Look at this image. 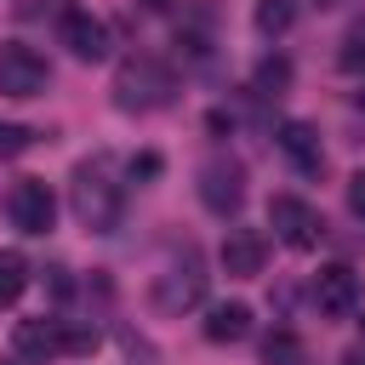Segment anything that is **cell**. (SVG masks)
Listing matches in <instances>:
<instances>
[{"mask_svg":"<svg viewBox=\"0 0 365 365\" xmlns=\"http://www.w3.org/2000/svg\"><path fill=\"white\" fill-rule=\"evenodd\" d=\"M68 205H74L80 228H91V234H114V228H120L125 188L114 182V154H91V160L74 165V177H68Z\"/></svg>","mask_w":365,"mask_h":365,"instance_id":"cell-1","label":"cell"},{"mask_svg":"<svg viewBox=\"0 0 365 365\" xmlns=\"http://www.w3.org/2000/svg\"><path fill=\"white\" fill-rule=\"evenodd\" d=\"M171 91H177V80H171V68L160 57H125L114 68V103L125 114H148V108L171 103Z\"/></svg>","mask_w":365,"mask_h":365,"instance_id":"cell-2","label":"cell"},{"mask_svg":"<svg viewBox=\"0 0 365 365\" xmlns=\"http://www.w3.org/2000/svg\"><path fill=\"white\" fill-rule=\"evenodd\" d=\"M154 308L160 314H188V308H200L205 302V262H200V251L194 245H182L160 274H154Z\"/></svg>","mask_w":365,"mask_h":365,"instance_id":"cell-3","label":"cell"},{"mask_svg":"<svg viewBox=\"0 0 365 365\" xmlns=\"http://www.w3.org/2000/svg\"><path fill=\"white\" fill-rule=\"evenodd\" d=\"M268 222H274V234H279L291 251H314L319 234H325L319 211H314L308 200H297V194H274V200H268Z\"/></svg>","mask_w":365,"mask_h":365,"instance_id":"cell-4","label":"cell"},{"mask_svg":"<svg viewBox=\"0 0 365 365\" xmlns=\"http://www.w3.org/2000/svg\"><path fill=\"white\" fill-rule=\"evenodd\" d=\"M51 86V68L34 46H0V97H40Z\"/></svg>","mask_w":365,"mask_h":365,"instance_id":"cell-5","label":"cell"},{"mask_svg":"<svg viewBox=\"0 0 365 365\" xmlns=\"http://www.w3.org/2000/svg\"><path fill=\"white\" fill-rule=\"evenodd\" d=\"M200 205L217 217H234L245 205V171L240 160H205L200 165Z\"/></svg>","mask_w":365,"mask_h":365,"instance_id":"cell-6","label":"cell"},{"mask_svg":"<svg viewBox=\"0 0 365 365\" xmlns=\"http://www.w3.org/2000/svg\"><path fill=\"white\" fill-rule=\"evenodd\" d=\"M6 211H11V228L17 234H51V222H57V200H51V188L40 177H23L6 194Z\"/></svg>","mask_w":365,"mask_h":365,"instance_id":"cell-7","label":"cell"},{"mask_svg":"<svg viewBox=\"0 0 365 365\" xmlns=\"http://www.w3.org/2000/svg\"><path fill=\"white\" fill-rule=\"evenodd\" d=\"M314 302H319V314H331V319H348V314L359 308V274H354L348 262H331V268H319V274H314Z\"/></svg>","mask_w":365,"mask_h":365,"instance_id":"cell-8","label":"cell"},{"mask_svg":"<svg viewBox=\"0 0 365 365\" xmlns=\"http://www.w3.org/2000/svg\"><path fill=\"white\" fill-rule=\"evenodd\" d=\"M63 46H68L80 63H103L114 40H108V23H103V17H91V11L74 6V11H63Z\"/></svg>","mask_w":365,"mask_h":365,"instance_id":"cell-9","label":"cell"},{"mask_svg":"<svg viewBox=\"0 0 365 365\" xmlns=\"http://www.w3.org/2000/svg\"><path fill=\"white\" fill-rule=\"evenodd\" d=\"M262 257H268V245H262L257 228H228V234H222V268H228L234 279L262 274Z\"/></svg>","mask_w":365,"mask_h":365,"instance_id":"cell-10","label":"cell"},{"mask_svg":"<svg viewBox=\"0 0 365 365\" xmlns=\"http://www.w3.org/2000/svg\"><path fill=\"white\" fill-rule=\"evenodd\" d=\"M11 348L23 354V359H57L63 354V319H23L17 331H11Z\"/></svg>","mask_w":365,"mask_h":365,"instance_id":"cell-11","label":"cell"},{"mask_svg":"<svg viewBox=\"0 0 365 365\" xmlns=\"http://www.w3.org/2000/svg\"><path fill=\"white\" fill-rule=\"evenodd\" d=\"M279 148H285V160H291L297 171H308V177H314V171L325 165V148H319V131H314L308 120H285V125H279Z\"/></svg>","mask_w":365,"mask_h":365,"instance_id":"cell-12","label":"cell"},{"mask_svg":"<svg viewBox=\"0 0 365 365\" xmlns=\"http://www.w3.org/2000/svg\"><path fill=\"white\" fill-rule=\"evenodd\" d=\"M251 336V308L245 302H217L205 314V342H245Z\"/></svg>","mask_w":365,"mask_h":365,"instance_id":"cell-13","label":"cell"},{"mask_svg":"<svg viewBox=\"0 0 365 365\" xmlns=\"http://www.w3.org/2000/svg\"><path fill=\"white\" fill-rule=\"evenodd\" d=\"M251 23H257V34H285L291 23H297V0H257V11H251Z\"/></svg>","mask_w":365,"mask_h":365,"instance_id":"cell-14","label":"cell"},{"mask_svg":"<svg viewBox=\"0 0 365 365\" xmlns=\"http://www.w3.org/2000/svg\"><path fill=\"white\" fill-rule=\"evenodd\" d=\"M29 291V257L23 251H0V308L17 302Z\"/></svg>","mask_w":365,"mask_h":365,"instance_id":"cell-15","label":"cell"},{"mask_svg":"<svg viewBox=\"0 0 365 365\" xmlns=\"http://www.w3.org/2000/svg\"><path fill=\"white\" fill-rule=\"evenodd\" d=\"M262 365H302V336L297 331H274L262 342Z\"/></svg>","mask_w":365,"mask_h":365,"instance_id":"cell-16","label":"cell"},{"mask_svg":"<svg viewBox=\"0 0 365 365\" xmlns=\"http://www.w3.org/2000/svg\"><path fill=\"white\" fill-rule=\"evenodd\" d=\"M291 86V63L285 57H262L257 63V97H279Z\"/></svg>","mask_w":365,"mask_h":365,"instance_id":"cell-17","label":"cell"},{"mask_svg":"<svg viewBox=\"0 0 365 365\" xmlns=\"http://www.w3.org/2000/svg\"><path fill=\"white\" fill-rule=\"evenodd\" d=\"M103 342L97 325H80V319H63V354H91Z\"/></svg>","mask_w":365,"mask_h":365,"instance_id":"cell-18","label":"cell"},{"mask_svg":"<svg viewBox=\"0 0 365 365\" xmlns=\"http://www.w3.org/2000/svg\"><path fill=\"white\" fill-rule=\"evenodd\" d=\"M29 143H34V131H29V125H11V120L0 125V160H17Z\"/></svg>","mask_w":365,"mask_h":365,"instance_id":"cell-19","label":"cell"},{"mask_svg":"<svg viewBox=\"0 0 365 365\" xmlns=\"http://www.w3.org/2000/svg\"><path fill=\"white\" fill-rule=\"evenodd\" d=\"M348 211L365 222V171H354V177H348Z\"/></svg>","mask_w":365,"mask_h":365,"instance_id":"cell-20","label":"cell"},{"mask_svg":"<svg viewBox=\"0 0 365 365\" xmlns=\"http://www.w3.org/2000/svg\"><path fill=\"white\" fill-rule=\"evenodd\" d=\"M365 63V34H348V51H342V68H359Z\"/></svg>","mask_w":365,"mask_h":365,"instance_id":"cell-21","label":"cell"},{"mask_svg":"<svg viewBox=\"0 0 365 365\" xmlns=\"http://www.w3.org/2000/svg\"><path fill=\"white\" fill-rule=\"evenodd\" d=\"M154 171H160V160H154V154H143V160H131V177H154Z\"/></svg>","mask_w":365,"mask_h":365,"instance_id":"cell-22","label":"cell"},{"mask_svg":"<svg viewBox=\"0 0 365 365\" xmlns=\"http://www.w3.org/2000/svg\"><path fill=\"white\" fill-rule=\"evenodd\" d=\"M354 103H359V114H365V91H359V97H354Z\"/></svg>","mask_w":365,"mask_h":365,"instance_id":"cell-23","label":"cell"},{"mask_svg":"<svg viewBox=\"0 0 365 365\" xmlns=\"http://www.w3.org/2000/svg\"><path fill=\"white\" fill-rule=\"evenodd\" d=\"M319 6H336V0H319Z\"/></svg>","mask_w":365,"mask_h":365,"instance_id":"cell-24","label":"cell"},{"mask_svg":"<svg viewBox=\"0 0 365 365\" xmlns=\"http://www.w3.org/2000/svg\"><path fill=\"white\" fill-rule=\"evenodd\" d=\"M148 6H165V0H148Z\"/></svg>","mask_w":365,"mask_h":365,"instance_id":"cell-25","label":"cell"}]
</instances>
